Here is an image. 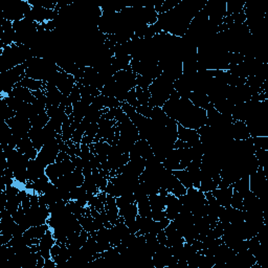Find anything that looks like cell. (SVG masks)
Wrapping results in <instances>:
<instances>
[{"mask_svg": "<svg viewBox=\"0 0 268 268\" xmlns=\"http://www.w3.org/2000/svg\"><path fill=\"white\" fill-rule=\"evenodd\" d=\"M154 220L151 217H142L137 215L136 217V224L138 228V232L136 233V236H140V234H146L150 233L151 228H152Z\"/></svg>", "mask_w": 268, "mask_h": 268, "instance_id": "cell-32", "label": "cell"}, {"mask_svg": "<svg viewBox=\"0 0 268 268\" xmlns=\"http://www.w3.org/2000/svg\"><path fill=\"white\" fill-rule=\"evenodd\" d=\"M98 131H99V125H98V123H91L89 125V127L87 128L85 134H84V135H87V136H90L92 138H95L97 136Z\"/></svg>", "mask_w": 268, "mask_h": 268, "instance_id": "cell-48", "label": "cell"}, {"mask_svg": "<svg viewBox=\"0 0 268 268\" xmlns=\"http://www.w3.org/2000/svg\"><path fill=\"white\" fill-rule=\"evenodd\" d=\"M189 100L193 105H195L198 108L204 109V110H208L209 108L213 107V104L211 103V100H209L205 92L192 91L189 96Z\"/></svg>", "mask_w": 268, "mask_h": 268, "instance_id": "cell-23", "label": "cell"}, {"mask_svg": "<svg viewBox=\"0 0 268 268\" xmlns=\"http://www.w3.org/2000/svg\"><path fill=\"white\" fill-rule=\"evenodd\" d=\"M55 244L56 239L53 234V231L48 229L39 242V253L45 260L52 258V256H50V249H52Z\"/></svg>", "mask_w": 268, "mask_h": 268, "instance_id": "cell-16", "label": "cell"}, {"mask_svg": "<svg viewBox=\"0 0 268 268\" xmlns=\"http://www.w3.org/2000/svg\"><path fill=\"white\" fill-rule=\"evenodd\" d=\"M205 3V0H181L169 12L159 14L157 22L163 32L182 38L187 34L192 20L202 10Z\"/></svg>", "mask_w": 268, "mask_h": 268, "instance_id": "cell-1", "label": "cell"}, {"mask_svg": "<svg viewBox=\"0 0 268 268\" xmlns=\"http://www.w3.org/2000/svg\"><path fill=\"white\" fill-rule=\"evenodd\" d=\"M10 128L12 129L13 133L20 138L29 136V132L32 129V125L28 117H25L21 114H16L12 119L4 121Z\"/></svg>", "mask_w": 268, "mask_h": 268, "instance_id": "cell-10", "label": "cell"}, {"mask_svg": "<svg viewBox=\"0 0 268 268\" xmlns=\"http://www.w3.org/2000/svg\"><path fill=\"white\" fill-rule=\"evenodd\" d=\"M232 186L234 191H237L243 196H245L250 191L249 190V176H243V177L238 179L236 182H234Z\"/></svg>", "mask_w": 268, "mask_h": 268, "instance_id": "cell-37", "label": "cell"}, {"mask_svg": "<svg viewBox=\"0 0 268 268\" xmlns=\"http://www.w3.org/2000/svg\"><path fill=\"white\" fill-rule=\"evenodd\" d=\"M45 175L50 180V182L55 183L61 176L64 175V171L62 169L61 163H55L46 167L45 169Z\"/></svg>", "mask_w": 268, "mask_h": 268, "instance_id": "cell-29", "label": "cell"}, {"mask_svg": "<svg viewBox=\"0 0 268 268\" xmlns=\"http://www.w3.org/2000/svg\"><path fill=\"white\" fill-rule=\"evenodd\" d=\"M29 137L31 138L33 145L35 148L40 151L45 144H46V138L43 132V128H33L29 132Z\"/></svg>", "mask_w": 268, "mask_h": 268, "instance_id": "cell-27", "label": "cell"}, {"mask_svg": "<svg viewBox=\"0 0 268 268\" xmlns=\"http://www.w3.org/2000/svg\"><path fill=\"white\" fill-rule=\"evenodd\" d=\"M137 209H138V215L142 217H151L152 214V209H151L150 202H149V197L141 199L136 202Z\"/></svg>", "mask_w": 268, "mask_h": 268, "instance_id": "cell-40", "label": "cell"}, {"mask_svg": "<svg viewBox=\"0 0 268 268\" xmlns=\"http://www.w3.org/2000/svg\"><path fill=\"white\" fill-rule=\"evenodd\" d=\"M166 196H162L159 194L150 195L149 196V202L152 211H165L166 209Z\"/></svg>", "mask_w": 268, "mask_h": 268, "instance_id": "cell-36", "label": "cell"}, {"mask_svg": "<svg viewBox=\"0 0 268 268\" xmlns=\"http://www.w3.org/2000/svg\"><path fill=\"white\" fill-rule=\"evenodd\" d=\"M103 105H104V108L112 109V108L121 107L122 103L114 97H105V96H103Z\"/></svg>", "mask_w": 268, "mask_h": 268, "instance_id": "cell-43", "label": "cell"}, {"mask_svg": "<svg viewBox=\"0 0 268 268\" xmlns=\"http://www.w3.org/2000/svg\"><path fill=\"white\" fill-rule=\"evenodd\" d=\"M69 100H70V102L73 104L75 102H79V100H81V92H80V88L79 86L77 85V83H75V85L73 87V89L71 90L70 92V95H69Z\"/></svg>", "mask_w": 268, "mask_h": 268, "instance_id": "cell-47", "label": "cell"}, {"mask_svg": "<svg viewBox=\"0 0 268 268\" xmlns=\"http://www.w3.org/2000/svg\"><path fill=\"white\" fill-rule=\"evenodd\" d=\"M135 110L137 113L141 114L142 116L148 117V119H151L152 117L153 113V108L150 106H144V105H139L137 108H135Z\"/></svg>", "mask_w": 268, "mask_h": 268, "instance_id": "cell-46", "label": "cell"}, {"mask_svg": "<svg viewBox=\"0 0 268 268\" xmlns=\"http://www.w3.org/2000/svg\"><path fill=\"white\" fill-rule=\"evenodd\" d=\"M165 233L167 234V246L172 247L175 245L183 244L184 238L181 236V234L176 229V226L173 221L170 222V224L165 229Z\"/></svg>", "mask_w": 268, "mask_h": 268, "instance_id": "cell-19", "label": "cell"}, {"mask_svg": "<svg viewBox=\"0 0 268 268\" xmlns=\"http://www.w3.org/2000/svg\"><path fill=\"white\" fill-rule=\"evenodd\" d=\"M162 108L170 119L184 128L198 130L206 124V110L193 105L189 99L180 98L175 89Z\"/></svg>", "mask_w": 268, "mask_h": 268, "instance_id": "cell-2", "label": "cell"}, {"mask_svg": "<svg viewBox=\"0 0 268 268\" xmlns=\"http://www.w3.org/2000/svg\"><path fill=\"white\" fill-rule=\"evenodd\" d=\"M59 152H60V148H59L58 140L56 138L46 142V144L42 147V149L38 152V156L36 159L43 166L47 167L57 162Z\"/></svg>", "mask_w": 268, "mask_h": 268, "instance_id": "cell-9", "label": "cell"}, {"mask_svg": "<svg viewBox=\"0 0 268 268\" xmlns=\"http://www.w3.org/2000/svg\"><path fill=\"white\" fill-rule=\"evenodd\" d=\"M151 218H152L154 221H162L166 218V212L165 211H152Z\"/></svg>", "mask_w": 268, "mask_h": 268, "instance_id": "cell-49", "label": "cell"}, {"mask_svg": "<svg viewBox=\"0 0 268 268\" xmlns=\"http://www.w3.org/2000/svg\"><path fill=\"white\" fill-rule=\"evenodd\" d=\"M32 10V5L29 1L23 0H15L8 2L2 10V18L11 22L20 21L24 19V16Z\"/></svg>", "mask_w": 268, "mask_h": 268, "instance_id": "cell-7", "label": "cell"}, {"mask_svg": "<svg viewBox=\"0 0 268 268\" xmlns=\"http://www.w3.org/2000/svg\"><path fill=\"white\" fill-rule=\"evenodd\" d=\"M172 172L176 176V177H177V179L181 182L182 186H184L187 189L193 188V180H192L191 175L187 169L176 170V171H172Z\"/></svg>", "mask_w": 268, "mask_h": 268, "instance_id": "cell-38", "label": "cell"}, {"mask_svg": "<svg viewBox=\"0 0 268 268\" xmlns=\"http://www.w3.org/2000/svg\"><path fill=\"white\" fill-rule=\"evenodd\" d=\"M174 80L169 75L162 73L156 78L149 87L151 98L149 100L150 107H163L168 100L170 99L172 91L174 90Z\"/></svg>", "mask_w": 268, "mask_h": 268, "instance_id": "cell-5", "label": "cell"}, {"mask_svg": "<svg viewBox=\"0 0 268 268\" xmlns=\"http://www.w3.org/2000/svg\"><path fill=\"white\" fill-rule=\"evenodd\" d=\"M25 74L28 78L47 83L53 75L60 70V67L50 58L34 57L25 63Z\"/></svg>", "mask_w": 268, "mask_h": 268, "instance_id": "cell-4", "label": "cell"}, {"mask_svg": "<svg viewBox=\"0 0 268 268\" xmlns=\"http://www.w3.org/2000/svg\"><path fill=\"white\" fill-rule=\"evenodd\" d=\"M177 139L189 142L191 146H194L197 144V142L200 141V136H199L197 130L184 128V127H182V126L178 125Z\"/></svg>", "mask_w": 268, "mask_h": 268, "instance_id": "cell-21", "label": "cell"}, {"mask_svg": "<svg viewBox=\"0 0 268 268\" xmlns=\"http://www.w3.org/2000/svg\"><path fill=\"white\" fill-rule=\"evenodd\" d=\"M243 197L244 196L240 194L239 192L234 191L231 200V206H233L234 208L240 209V211H243Z\"/></svg>", "mask_w": 268, "mask_h": 268, "instance_id": "cell-42", "label": "cell"}, {"mask_svg": "<svg viewBox=\"0 0 268 268\" xmlns=\"http://www.w3.org/2000/svg\"><path fill=\"white\" fill-rule=\"evenodd\" d=\"M25 69L27 66L24 64L17 65L14 68L6 70L4 72H0V79H1V86H2V94L4 96H8L12 92L13 88L20 83L27 74H25Z\"/></svg>", "mask_w": 268, "mask_h": 268, "instance_id": "cell-6", "label": "cell"}, {"mask_svg": "<svg viewBox=\"0 0 268 268\" xmlns=\"http://www.w3.org/2000/svg\"><path fill=\"white\" fill-rule=\"evenodd\" d=\"M46 167L42 165L37 159H31L28 166V181H35L45 176Z\"/></svg>", "mask_w": 268, "mask_h": 268, "instance_id": "cell-18", "label": "cell"}, {"mask_svg": "<svg viewBox=\"0 0 268 268\" xmlns=\"http://www.w3.org/2000/svg\"><path fill=\"white\" fill-rule=\"evenodd\" d=\"M165 200H166V209H165L166 217L169 220L173 221L175 218L177 217V215L180 213L181 208H182V204L180 202L179 198L171 194V193H169V194L165 197Z\"/></svg>", "mask_w": 268, "mask_h": 268, "instance_id": "cell-13", "label": "cell"}, {"mask_svg": "<svg viewBox=\"0 0 268 268\" xmlns=\"http://www.w3.org/2000/svg\"><path fill=\"white\" fill-rule=\"evenodd\" d=\"M187 190L188 189L186 187H184V186H182L181 182L173 174L171 182H170V186H169V189H168V192L171 193V194H173V195H175L176 197H180V196L186 194Z\"/></svg>", "mask_w": 268, "mask_h": 268, "instance_id": "cell-33", "label": "cell"}, {"mask_svg": "<svg viewBox=\"0 0 268 268\" xmlns=\"http://www.w3.org/2000/svg\"><path fill=\"white\" fill-rule=\"evenodd\" d=\"M20 85L30 89L31 91H37V90H41L45 88V82L43 81H39V80H34L31 78L25 77L20 83Z\"/></svg>", "mask_w": 268, "mask_h": 268, "instance_id": "cell-35", "label": "cell"}, {"mask_svg": "<svg viewBox=\"0 0 268 268\" xmlns=\"http://www.w3.org/2000/svg\"><path fill=\"white\" fill-rule=\"evenodd\" d=\"M35 57L33 50L25 45L13 43L0 49V72L14 68L17 65L27 63L30 59Z\"/></svg>", "mask_w": 268, "mask_h": 268, "instance_id": "cell-3", "label": "cell"}, {"mask_svg": "<svg viewBox=\"0 0 268 268\" xmlns=\"http://www.w3.org/2000/svg\"><path fill=\"white\" fill-rule=\"evenodd\" d=\"M16 149L18 150L21 154L29 157L30 159H36L39 152V151L35 148V146L33 145V142L29 136L21 138Z\"/></svg>", "mask_w": 268, "mask_h": 268, "instance_id": "cell-22", "label": "cell"}, {"mask_svg": "<svg viewBox=\"0 0 268 268\" xmlns=\"http://www.w3.org/2000/svg\"><path fill=\"white\" fill-rule=\"evenodd\" d=\"M7 97H15L17 99L21 100L22 102L29 103V104H33L36 100V98L34 97V95H33V91H31L30 89L21 86L19 83L17 84V85L13 88L12 92Z\"/></svg>", "mask_w": 268, "mask_h": 268, "instance_id": "cell-25", "label": "cell"}, {"mask_svg": "<svg viewBox=\"0 0 268 268\" xmlns=\"http://www.w3.org/2000/svg\"><path fill=\"white\" fill-rule=\"evenodd\" d=\"M233 192H234L233 186H230L229 188H225V189L217 188L216 190L212 192V194L214 195V197L218 201V203H219L221 206H230Z\"/></svg>", "mask_w": 268, "mask_h": 268, "instance_id": "cell-26", "label": "cell"}, {"mask_svg": "<svg viewBox=\"0 0 268 268\" xmlns=\"http://www.w3.org/2000/svg\"><path fill=\"white\" fill-rule=\"evenodd\" d=\"M218 188V183L206 173L200 171V188L201 192H213Z\"/></svg>", "mask_w": 268, "mask_h": 268, "instance_id": "cell-30", "label": "cell"}, {"mask_svg": "<svg viewBox=\"0 0 268 268\" xmlns=\"http://www.w3.org/2000/svg\"><path fill=\"white\" fill-rule=\"evenodd\" d=\"M15 41V31L13 28V22L2 18L0 25V42H1V49L5 46L12 45Z\"/></svg>", "mask_w": 268, "mask_h": 268, "instance_id": "cell-15", "label": "cell"}, {"mask_svg": "<svg viewBox=\"0 0 268 268\" xmlns=\"http://www.w3.org/2000/svg\"><path fill=\"white\" fill-rule=\"evenodd\" d=\"M135 92H136V98L139 105H144V106H149V100L151 98V95L149 92V89L145 90L138 86L135 87Z\"/></svg>", "mask_w": 268, "mask_h": 268, "instance_id": "cell-41", "label": "cell"}, {"mask_svg": "<svg viewBox=\"0 0 268 268\" xmlns=\"http://www.w3.org/2000/svg\"><path fill=\"white\" fill-rule=\"evenodd\" d=\"M231 137L234 140H244L250 137L249 131L245 122L234 121L230 128Z\"/></svg>", "mask_w": 268, "mask_h": 268, "instance_id": "cell-17", "label": "cell"}, {"mask_svg": "<svg viewBox=\"0 0 268 268\" xmlns=\"http://www.w3.org/2000/svg\"><path fill=\"white\" fill-rule=\"evenodd\" d=\"M117 127L120 129V137L123 139H127L132 142H136L139 139V133L135 125L132 123V121L127 116L125 115L124 119L116 123Z\"/></svg>", "mask_w": 268, "mask_h": 268, "instance_id": "cell-11", "label": "cell"}, {"mask_svg": "<svg viewBox=\"0 0 268 268\" xmlns=\"http://www.w3.org/2000/svg\"><path fill=\"white\" fill-rule=\"evenodd\" d=\"M70 156L69 154L67 152H62V151H60L58 154V157H57V162L56 163H61L63 161H65V159H69Z\"/></svg>", "mask_w": 268, "mask_h": 268, "instance_id": "cell-51", "label": "cell"}, {"mask_svg": "<svg viewBox=\"0 0 268 268\" xmlns=\"http://www.w3.org/2000/svg\"><path fill=\"white\" fill-rule=\"evenodd\" d=\"M105 212L108 216V219L110 221L112 225H114L117 221H119L120 213L119 207L116 205V198L110 195H107V199L105 202Z\"/></svg>", "mask_w": 268, "mask_h": 268, "instance_id": "cell-24", "label": "cell"}, {"mask_svg": "<svg viewBox=\"0 0 268 268\" xmlns=\"http://www.w3.org/2000/svg\"><path fill=\"white\" fill-rule=\"evenodd\" d=\"M47 83L54 84V85H56L57 88L62 92L63 96L69 97L70 92L73 89L77 81H75L72 74L67 73L60 68V70L57 71Z\"/></svg>", "mask_w": 268, "mask_h": 268, "instance_id": "cell-8", "label": "cell"}, {"mask_svg": "<svg viewBox=\"0 0 268 268\" xmlns=\"http://www.w3.org/2000/svg\"><path fill=\"white\" fill-rule=\"evenodd\" d=\"M44 91H45V95L47 98V106H60L61 105L63 94L57 88L56 85H54V84H52V83H46Z\"/></svg>", "mask_w": 268, "mask_h": 268, "instance_id": "cell-20", "label": "cell"}, {"mask_svg": "<svg viewBox=\"0 0 268 268\" xmlns=\"http://www.w3.org/2000/svg\"><path fill=\"white\" fill-rule=\"evenodd\" d=\"M114 81L125 90L130 91L136 87V73L132 70H120L116 71L113 75Z\"/></svg>", "mask_w": 268, "mask_h": 268, "instance_id": "cell-12", "label": "cell"}, {"mask_svg": "<svg viewBox=\"0 0 268 268\" xmlns=\"http://www.w3.org/2000/svg\"><path fill=\"white\" fill-rule=\"evenodd\" d=\"M90 105L84 102V100H79V102H75L72 104V117L73 121H77L79 123L82 122V120L85 117L88 108Z\"/></svg>", "mask_w": 268, "mask_h": 268, "instance_id": "cell-28", "label": "cell"}, {"mask_svg": "<svg viewBox=\"0 0 268 268\" xmlns=\"http://www.w3.org/2000/svg\"><path fill=\"white\" fill-rule=\"evenodd\" d=\"M134 147H135L137 153L139 154L140 157H142L145 159V161H147V159H149L150 157L154 156V153H153V150L152 148H151L149 142L146 140V139H138L135 145H134Z\"/></svg>", "mask_w": 268, "mask_h": 268, "instance_id": "cell-31", "label": "cell"}, {"mask_svg": "<svg viewBox=\"0 0 268 268\" xmlns=\"http://www.w3.org/2000/svg\"><path fill=\"white\" fill-rule=\"evenodd\" d=\"M17 114L16 111H14L13 109H11L10 107L7 106L5 100L2 99V115H3V121H7L12 119L15 115Z\"/></svg>", "mask_w": 268, "mask_h": 268, "instance_id": "cell-45", "label": "cell"}, {"mask_svg": "<svg viewBox=\"0 0 268 268\" xmlns=\"http://www.w3.org/2000/svg\"><path fill=\"white\" fill-rule=\"evenodd\" d=\"M244 5V0H226V16L242 12Z\"/></svg>", "mask_w": 268, "mask_h": 268, "instance_id": "cell-34", "label": "cell"}, {"mask_svg": "<svg viewBox=\"0 0 268 268\" xmlns=\"http://www.w3.org/2000/svg\"><path fill=\"white\" fill-rule=\"evenodd\" d=\"M49 120H50L49 116L47 115V113L45 111L43 113H39L34 117H32L30 122H31V125H32L33 128H43L47 125Z\"/></svg>", "mask_w": 268, "mask_h": 268, "instance_id": "cell-39", "label": "cell"}, {"mask_svg": "<svg viewBox=\"0 0 268 268\" xmlns=\"http://www.w3.org/2000/svg\"><path fill=\"white\" fill-rule=\"evenodd\" d=\"M171 247L167 245H162L158 247L152 257V262L154 268H167L169 260L172 258Z\"/></svg>", "mask_w": 268, "mask_h": 268, "instance_id": "cell-14", "label": "cell"}, {"mask_svg": "<svg viewBox=\"0 0 268 268\" xmlns=\"http://www.w3.org/2000/svg\"><path fill=\"white\" fill-rule=\"evenodd\" d=\"M156 238L158 240V242L161 243L162 245H167V234L165 233V230H162L156 234Z\"/></svg>", "mask_w": 268, "mask_h": 268, "instance_id": "cell-50", "label": "cell"}, {"mask_svg": "<svg viewBox=\"0 0 268 268\" xmlns=\"http://www.w3.org/2000/svg\"><path fill=\"white\" fill-rule=\"evenodd\" d=\"M126 103H128L130 106L134 107V108H137L139 106V103L137 100V98H136V92H135V88L131 89L128 94H127V97H126Z\"/></svg>", "mask_w": 268, "mask_h": 268, "instance_id": "cell-44", "label": "cell"}]
</instances>
